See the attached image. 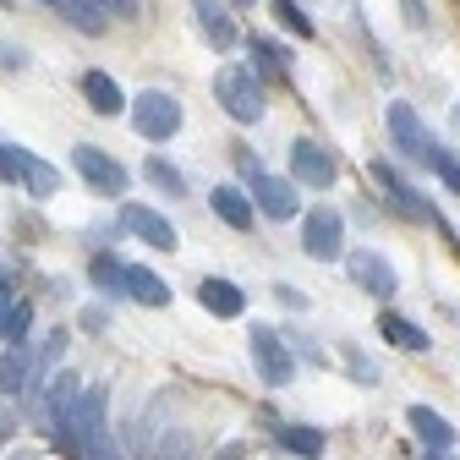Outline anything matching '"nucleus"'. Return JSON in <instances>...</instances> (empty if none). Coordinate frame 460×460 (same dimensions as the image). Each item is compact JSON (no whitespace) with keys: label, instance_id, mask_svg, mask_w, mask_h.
I'll return each instance as SVG.
<instances>
[{"label":"nucleus","instance_id":"1","mask_svg":"<svg viewBox=\"0 0 460 460\" xmlns=\"http://www.w3.org/2000/svg\"><path fill=\"white\" fill-rule=\"evenodd\" d=\"M104 411H110V389L88 384L83 389V411H77V438H72L77 460H121V455H115V433H110Z\"/></svg>","mask_w":460,"mask_h":460},{"label":"nucleus","instance_id":"2","mask_svg":"<svg viewBox=\"0 0 460 460\" xmlns=\"http://www.w3.org/2000/svg\"><path fill=\"white\" fill-rule=\"evenodd\" d=\"M214 99L230 110V121H242V127H258L263 121V83L252 66H219L214 72Z\"/></svg>","mask_w":460,"mask_h":460},{"label":"nucleus","instance_id":"3","mask_svg":"<svg viewBox=\"0 0 460 460\" xmlns=\"http://www.w3.org/2000/svg\"><path fill=\"white\" fill-rule=\"evenodd\" d=\"M132 132L148 143H170L181 132V99L170 88H143L132 93Z\"/></svg>","mask_w":460,"mask_h":460},{"label":"nucleus","instance_id":"4","mask_svg":"<svg viewBox=\"0 0 460 460\" xmlns=\"http://www.w3.org/2000/svg\"><path fill=\"white\" fill-rule=\"evenodd\" d=\"M72 170L83 176L88 192H99V198H127L132 170L115 159V154H104V148H93V143H77V148H72Z\"/></svg>","mask_w":460,"mask_h":460},{"label":"nucleus","instance_id":"5","mask_svg":"<svg viewBox=\"0 0 460 460\" xmlns=\"http://www.w3.org/2000/svg\"><path fill=\"white\" fill-rule=\"evenodd\" d=\"M247 345H252V367H258V378H263V384L285 389V384L296 378V357H291V345H285V334H279V329H269V323H252Z\"/></svg>","mask_w":460,"mask_h":460},{"label":"nucleus","instance_id":"6","mask_svg":"<svg viewBox=\"0 0 460 460\" xmlns=\"http://www.w3.org/2000/svg\"><path fill=\"white\" fill-rule=\"evenodd\" d=\"M302 247H307V258H318V263H340V258H345V214L329 208V203L307 208V214H302Z\"/></svg>","mask_w":460,"mask_h":460},{"label":"nucleus","instance_id":"7","mask_svg":"<svg viewBox=\"0 0 460 460\" xmlns=\"http://www.w3.org/2000/svg\"><path fill=\"white\" fill-rule=\"evenodd\" d=\"M83 378L77 373H55L49 384H44V411H49V428H55V438H61L66 449H72V438H77V411H83Z\"/></svg>","mask_w":460,"mask_h":460},{"label":"nucleus","instance_id":"8","mask_svg":"<svg viewBox=\"0 0 460 460\" xmlns=\"http://www.w3.org/2000/svg\"><path fill=\"white\" fill-rule=\"evenodd\" d=\"M367 170H373L378 192H384V198H389V203H394L400 214H406V219H422V225H438V219H444V214H438V208H433V203H428V198H422V192H417L411 181H406V176H400V170H394L389 159H373Z\"/></svg>","mask_w":460,"mask_h":460},{"label":"nucleus","instance_id":"9","mask_svg":"<svg viewBox=\"0 0 460 460\" xmlns=\"http://www.w3.org/2000/svg\"><path fill=\"white\" fill-rule=\"evenodd\" d=\"M345 274H351V285H362V291H367L373 302H394V291H400L394 263H389L384 252H373V247L345 252Z\"/></svg>","mask_w":460,"mask_h":460},{"label":"nucleus","instance_id":"10","mask_svg":"<svg viewBox=\"0 0 460 460\" xmlns=\"http://www.w3.org/2000/svg\"><path fill=\"white\" fill-rule=\"evenodd\" d=\"M115 225L121 230H132L137 242H148L154 252H176V225H170V214H159V208H148V203H121V214H115Z\"/></svg>","mask_w":460,"mask_h":460},{"label":"nucleus","instance_id":"11","mask_svg":"<svg viewBox=\"0 0 460 460\" xmlns=\"http://www.w3.org/2000/svg\"><path fill=\"white\" fill-rule=\"evenodd\" d=\"M247 198L258 203L263 219L285 225V219H296L302 214V198H296V181H285V176H269V170H258V176L247 181Z\"/></svg>","mask_w":460,"mask_h":460},{"label":"nucleus","instance_id":"12","mask_svg":"<svg viewBox=\"0 0 460 460\" xmlns=\"http://www.w3.org/2000/svg\"><path fill=\"white\" fill-rule=\"evenodd\" d=\"M384 127H389V137H394V148L406 154V159H417V164H428V154H433V137L422 132V115L406 104V99H389V110H384Z\"/></svg>","mask_w":460,"mask_h":460},{"label":"nucleus","instance_id":"13","mask_svg":"<svg viewBox=\"0 0 460 460\" xmlns=\"http://www.w3.org/2000/svg\"><path fill=\"white\" fill-rule=\"evenodd\" d=\"M291 176H296L302 187H313V192H329V187L340 181V170H334L329 148H318L313 137H291Z\"/></svg>","mask_w":460,"mask_h":460},{"label":"nucleus","instance_id":"14","mask_svg":"<svg viewBox=\"0 0 460 460\" xmlns=\"http://www.w3.org/2000/svg\"><path fill=\"white\" fill-rule=\"evenodd\" d=\"M28 389H44V367H39V345H12L0 357V394H28Z\"/></svg>","mask_w":460,"mask_h":460},{"label":"nucleus","instance_id":"15","mask_svg":"<svg viewBox=\"0 0 460 460\" xmlns=\"http://www.w3.org/2000/svg\"><path fill=\"white\" fill-rule=\"evenodd\" d=\"M192 17H198V28H203V39L214 44V49H236L247 33L236 28V17H230V6L225 0H192Z\"/></svg>","mask_w":460,"mask_h":460},{"label":"nucleus","instance_id":"16","mask_svg":"<svg viewBox=\"0 0 460 460\" xmlns=\"http://www.w3.org/2000/svg\"><path fill=\"white\" fill-rule=\"evenodd\" d=\"M406 428H411L433 455H455V438H460V433H455V422H449L444 411H433V406H411V411H406Z\"/></svg>","mask_w":460,"mask_h":460},{"label":"nucleus","instance_id":"17","mask_svg":"<svg viewBox=\"0 0 460 460\" xmlns=\"http://www.w3.org/2000/svg\"><path fill=\"white\" fill-rule=\"evenodd\" d=\"M242 44H247V55H252L247 66L258 72V83H279L285 72H291V49H285L279 39H269V33H247Z\"/></svg>","mask_w":460,"mask_h":460},{"label":"nucleus","instance_id":"18","mask_svg":"<svg viewBox=\"0 0 460 460\" xmlns=\"http://www.w3.org/2000/svg\"><path fill=\"white\" fill-rule=\"evenodd\" d=\"M208 208H214L219 225H230V230H252V225H258V203H252L242 187H230V181H219V187L208 192Z\"/></svg>","mask_w":460,"mask_h":460},{"label":"nucleus","instance_id":"19","mask_svg":"<svg viewBox=\"0 0 460 460\" xmlns=\"http://www.w3.org/2000/svg\"><path fill=\"white\" fill-rule=\"evenodd\" d=\"M198 302H203V313H214V318H242V313H247L242 285H236V279H219V274H208V279L198 285Z\"/></svg>","mask_w":460,"mask_h":460},{"label":"nucleus","instance_id":"20","mask_svg":"<svg viewBox=\"0 0 460 460\" xmlns=\"http://www.w3.org/2000/svg\"><path fill=\"white\" fill-rule=\"evenodd\" d=\"M17 187H22L28 198H39V203H44V198H55V192H61V170H55L44 154H28V148H22V164H17Z\"/></svg>","mask_w":460,"mask_h":460},{"label":"nucleus","instance_id":"21","mask_svg":"<svg viewBox=\"0 0 460 460\" xmlns=\"http://www.w3.org/2000/svg\"><path fill=\"white\" fill-rule=\"evenodd\" d=\"M77 88H83V99H88L93 115H121V110H127V93L115 88V77L99 72V66H88V72L77 77Z\"/></svg>","mask_w":460,"mask_h":460},{"label":"nucleus","instance_id":"22","mask_svg":"<svg viewBox=\"0 0 460 460\" xmlns=\"http://www.w3.org/2000/svg\"><path fill=\"white\" fill-rule=\"evenodd\" d=\"M378 334H384L389 345H400V351H411V357H417V351H428V345H433L422 323H411L406 313H394V307H384V313H378Z\"/></svg>","mask_w":460,"mask_h":460},{"label":"nucleus","instance_id":"23","mask_svg":"<svg viewBox=\"0 0 460 460\" xmlns=\"http://www.w3.org/2000/svg\"><path fill=\"white\" fill-rule=\"evenodd\" d=\"M127 302H137V307H170V285L154 269L127 263Z\"/></svg>","mask_w":460,"mask_h":460},{"label":"nucleus","instance_id":"24","mask_svg":"<svg viewBox=\"0 0 460 460\" xmlns=\"http://www.w3.org/2000/svg\"><path fill=\"white\" fill-rule=\"evenodd\" d=\"M285 449H296V455H307V460H323V433L318 428H307V422H279V433H274Z\"/></svg>","mask_w":460,"mask_h":460},{"label":"nucleus","instance_id":"25","mask_svg":"<svg viewBox=\"0 0 460 460\" xmlns=\"http://www.w3.org/2000/svg\"><path fill=\"white\" fill-rule=\"evenodd\" d=\"M143 176H148L164 198H187V176H181V170L170 164L164 154H148V159H143Z\"/></svg>","mask_w":460,"mask_h":460},{"label":"nucleus","instance_id":"26","mask_svg":"<svg viewBox=\"0 0 460 460\" xmlns=\"http://www.w3.org/2000/svg\"><path fill=\"white\" fill-rule=\"evenodd\" d=\"M88 279L99 285L104 296H121V302H127V263H115L110 252H99V258L88 263Z\"/></svg>","mask_w":460,"mask_h":460},{"label":"nucleus","instance_id":"27","mask_svg":"<svg viewBox=\"0 0 460 460\" xmlns=\"http://www.w3.org/2000/svg\"><path fill=\"white\" fill-rule=\"evenodd\" d=\"M269 12H274V22L291 33V39H313V33H318V28H313V17L296 6V0H269Z\"/></svg>","mask_w":460,"mask_h":460},{"label":"nucleus","instance_id":"28","mask_svg":"<svg viewBox=\"0 0 460 460\" xmlns=\"http://www.w3.org/2000/svg\"><path fill=\"white\" fill-rule=\"evenodd\" d=\"M428 170L444 181V192H455L460 198V154L455 148H444V143H433V154H428Z\"/></svg>","mask_w":460,"mask_h":460},{"label":"nucleus","instance_id":"29","mask_svg":"<svg viewBox=\"0 0 460 460\" xmlns=\"http://www.w3.org/2000/svg\"><path fill=\"white\" fill-rule=\"evenodd\" d=\"M340 367L351 373V378H357L362 389H373V384H378V362H373V357L362 351V345H351V340H345V351H340Z\"/></svg>","mask_w":460,"mask_h":460},{"label":"nucleus","instance_id":"30","mask_svg":"<svg viewBox=\"0 0 460 460\" xmlns=\"http://www.w3.org/2000/svg\"><path fill=\"white\" fill-rule=\"evenodd\" d=\"M61 17H66L72 28H88V33H99V28L110 22L99 6H88V0H61Z\"/></svg>","mask_w":460,"mask_h":460},{"label":"nucleus","instance_id":"31","mask_svg":"<svg viewBox=\"0 0 460 460\" xmlns=\"http://www.w3.org/2000/svg\"><path fill=\"white\" fill-rule=\"evenodd\" d=\"M28 323H33V302H17V307L6 313V323H0V340H6V345H22V340H28Z\"/></svg>","mask_w":460,"mask_h":460},{"label":"nucleus","instance_id":"32","mask_svg":"<svg viewBox=\"0 0 460 460\" xmlns=\"http://www.w3.org/2000/svg\"><path fill=\"white\" fill-rule=\"evenodd\" d=\"M61 351H66V329H49V334H44V345H39V367L49 373L55 362H61Z\"/></svg>","mask_w":460,"mask_h":460},{"label":"nucleus","instance_id":"33","mask_svg":"<svg viewBox=\"0 0 460 460\" xmlns=\"http://www.w3.org/2000/svg\"><path fill=\"white\" fill-rule=\"evenodd\" d=\"M274 302H279V307H291V313H307V302H313V296H307V291H296V285H285V279H274Z\"/></svg>","mask_w":460,"mask_h":460},{"label":"nucleus","instance_id":"34","mask_svg":"<svg viewBox=\"0 0 460 460\" xmlns=\"http://www.w3.org/2000/svg\"><path fill=\"white\" fill-rule=\"evenodd\" d=\"M187 455H192V438H187V433H164L159 460H187Z\"/></svg>","mask_w":460,"mask_h":460},{"label":"nucleus","instance_id":"35","mask_svg":"<svg viewBox=\"0 0 460 460\" xmlns=\"http://www.w3.org/2000/svg\"><path fill=\"white\" fill-rule=\"evenodd\" d=\"M17 164H22V148L17 143H0V181H17Z\"/></svg>","mask_w":460,"mask_h":460},{"label":"nucleus","instance_id":"36","mask_svg":"<svg viewBox=\"0 0 460 460\" xmlns=\"http://www.w3.org/2000/svg\"><path fill=\"white\" fill-rule=\"evenodd\" d=\"M88 6H99L104 17H132V12H137V0H88Z\"/></svg>","mask_w":460,"mask_h":460},{"label":"nucleus","instance_id":"37","mask_svg":"<svg viewBox=\"0 0 460 460\" xmlns=\"http://www.w3.org/2000/svg\"><path fill=\"white\" fill-rule=\"evenodd\" d=\"M400 12H406V22H411V28H428V22H433L422 0H400Z\"/></svg>","mask_w":460,"mask_h":460},{"label":"nucleus","instance_id":"38","mask_svg":"<svg viewBox=\"0 0 460 460\" xmlns=\"http://www.w3.org/2000/svg\"><path fill=\"white\" fill-rule=\"evenodd\" d=\"M214 460H247V444H219Z\"/></svg>","mask_w":460,"mask_h":460},{"label":"nucleus","instance_id":"39","mask_svg":"<svg viewBox=\"0 0 460 460\" xmlns=\"http://www.w3.org/2000/svg\"><path fill=\"white\" fill-rule=\"evenodd\" d=\"M0 61H6V66H22L28 55H22V49H12V44H0Z\"/></svg>","mask_w":460,"mask_h":460},{"label":"nucleus","instance_id":"40","mask_svg":"<svg viewBox=\"0 0 460 460\" xmlns=\"http://www.w3.org/2000/svg\"><path fill=\"white\" fill-rule=\"evenodd\" d=\"M422 460H455V455H433V449H428V455H422Z\"/></svg>","mask_w":460,"mask_h":460},{"label":"nucleus","instance_id":"41","mask_svg":"<svg viewBox=\"0 0 460 460\" xmlns=\"http://www.w3.org/2000/svg\"><path fill=\"white\" fill-rule=\"evenodd\" d=\"M455 127H460V104H455Z\"/></svg>","mask_w":460,"mask_h":460},{"label":"nucleus","instance_id":"42","mask_svg":"<svg viewBox=\"0 0 460 460\" xmlns=\"http://www.w3.org/2000/svg\"><path fill=\"white\" fill-rule=\"evenodd\" d=\"M44 6H61V0H44Z\"/></svg>","mask_w":460,"mask_h":460},{"label":"nucleus","instance_id":"43","mask_svg":"<svg viewBox=\"0 0 460 460\" xmlns=\"http://www.w3.org/2000/svg\"><path fill=\"white\" fill-rule=\"evenodd\" d=\"M236 6H252V0H236Z\"/></svg>","mask_w":460,"mask_h":460},{"label":"nucleus","instance_id":"44","mask_svg":"<svg viewBox=\"0 0 460 460\" xmlns=\"http://www.w3.org/2000/svg\"><path fill=\"white\" fill-rule=\"evenodd\" d=\"M0 6H6V0H0Z\"/></svg>","mask_w":460,"mask_h":460}]
</instances>
